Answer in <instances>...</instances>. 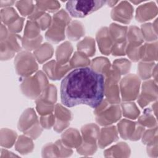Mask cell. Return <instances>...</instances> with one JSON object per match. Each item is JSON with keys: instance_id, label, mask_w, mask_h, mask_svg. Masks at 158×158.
<instances>
[{"instance_id": "19", "label": "cell", "mask_w": 158, "mask_h": 158, "mask_svg": "<svg viewBox=\"0 0 158 158\" xmlns=\"http://www.w3.org/2000/svg\"><path fill=\"white\" fill-rule=\"evenodd\" d=\"M61 141L69 148L78 147L82 142L78 131L74 128H70L66 130L62 135Z\"/></svg>"}, {"instance_id": "10", "label": "cell", "mask_w": 158, "mask_h": 158, "mask_svg": "<svg viewBox=\"0 0 158 158\" xmlns=\"http://www.w3.org/2000/svg\"><path fill=\"white\" fill-rule=\"evenodd\" d=\"M157 98V84L154 80L144 81L142 85V91L138 97V102L141 107H144Z\"/></svg>"}, {"instance_id": "37", "label": "cell", "mask_w": 158, "mask_h": 158, "mask_svg": "<svg viewBox=\"0 0 158 158\" xmlns=\"http://www.w3.org/2000/svg\"><path fill=\"white\" fill-rule=\"evenodd\" d=\"M15 6L23 16H27L33 12L35 5L32 1H19L15 2Z\"/></svg>"}, {"instance_id": "6", "label": "cell", "mask_w": 158, "mask_h": 158, "mask_svg": "<svg viewBox=\"0 0 158 158\" xmlns=\"http://www.w3.org/2000/svg\"><path fill=\"white\" fill-rule=\"evenodd\" d=\"M140 83L139 78L134 74H129L122 79L120 88L123 101H133L138 97Z\"/></svg>"}, {"instance_id": "47", "label": "cell", "mask_w": 158, "mask_h": 158, "mask_svg": "<svg viewBox=\"0 0 158 158\" xmlns=\"http://www.w3.org/2000/svg\"><path fill=\"white\" fill-rule=\"evenodd\" d=\"M35 22L37 23L41 30H44L47 28H49L50 27L52 20L51 16L48 14L44 13Z\"/></svg>"}, {"instance_id": "51", "label": "cell", "mask_w": 158, "mask_h": 158, "mask_svg": "<svg viewBox=\"0 0 158 158\" xmlns=\"http://www.w3.org/2000/svg\"><path fill=\"white\" fill-rule=\"evenodd\" d=\"M16 2L14 1H3L1 0L0 1V4H1V7H9V6H12L14 4H15Z\"/></svg>"}, {"instance_id": "27", "label": "cell", "mask_w": 158, "mask_h": 158, "mask_svg": "<svg viewBox=\"0 0 158 158\" xmlns=\"http://www.w3.org/2000/svg\"><path fill=\"white\" fill-rule=\"evenodd\" d=\"M37 99L54 104L57 100V91L56 86L52 84L48 85Z\"/></svg>"}, {"instance_id": "16", "label": "cell", "mask_w": 158, "mask_h": 158, "mask_svg": "<svg viewBox=\"0 0 158 158\" xmlns=\"http://www.w3.org/2000/svg\"><path fill=\"white\" fill-rule=\"evenodd\" d=\"M98 144L101 148H103L118 139V133L115 126L106 127L101 129L99 135Z\"/></svg>"}, {"instance_id": "44", "label": "cell", "mask_w": 158, "mask_h": 158, "mask_svg": "<svg viewBox=\"0 0 158 158\" xmlns=\"http://www.w3.org/2000/svg\"><path fill=\"white\" fill-rule=\"evenodd\" d=\"M142 141L144 144L148 145H151L157 143V127L152 129H149L147 130L145 133H143Z\"/></svg>"}, {"instance_id": "9", "label": "cell", "mask_w": 158, "mask_h": 158, "mask_svg": "<svg viewBox=\"0 0 158 158\" xmlns=\"http://www.w3.org/2000/svg\"><path fill=\"white\" fill-rule=\"evenodd\" d=\"M133 7L130 2L121 1L111 11V17L113 20L123 23H129L133 18Z\"/></svg>"}, {"instance_id": "17", "label": "cell", "mask_w": 158, "mask_h": 158, "mask_svg": "<svg viewBox=\"0 0 158 158\" xmlns=\"http://www.w3.org/2000/svg\"><path fill=\"white\" fill-rule=\"evenodd\" d=\"M139 123L126 119L122 120L117 125L118 131L123 139L133 140Z\"/></svg>"}, {"instance_id": "4", "label": "cell", "mask_w": 158, "mask_h": 158, "mask_svg": "<svg viewBox=\"0 0 158 158\" xmlns=\"http://www.w3.org/2000/svg\"><path fill=\"white\" fill-rule=\"evenodd\" d=\"M106 3V1H69L65 7L72 17L83 18L99 10Z\"/></svg>"}, {"instance_id": "43", "label": "cell", "mask_w": 158, "mask_h": 158, "mask_svg": "<svg viewBox=\"0 0 158 158\" xmlns=\"http://www.w3.org/2000/svg\"><path fill=\"white\" fill-rule=\"evenodd\" d=\"M36 110L40 115H45L49 114H51L54 110V104H50L43 101L36 99Z\"/></svg>"}, {"instance_id": "14", "label": "cell", "mask_w": 158, "mask_h": 158, "mask_svg": "<svg viewBox=\"0 0 158 158\" xmlns=\"http://www.w3.org/2000/svg\"><path fill=\"white\" fill-rule=\"evenodd\" d=\"M157 14V7L154 2H149L139 6L136 11L135 19L139 22L153 19Z\"/></svg>"}, {"instance_id": "20", "label": "cell", "mask_w": 158, "mask_h": 158, "mask_svg": "<svg viewBox=\"0 0 158 158\" xmlns=\"http://www.w3.org/2000/svg\"><path fill=\"white\" fill-rule=\"evenodd\" d=\"M73 51L72 44L65 41L59 46L56 49V57L57 63L60 65H65L69 61L70 56Z\"/></svg>"}, {"instance_id": "50", "label": "cell", "mask_w": 158, "mask_h": 158, "mask_svg": "<svg viewBox=\"0 0 158 158\" xmlns=\"http://www.w3.org/2000/svg\"><path fill=\"white\" fill-rule=\"evenodd\" d=\"M7 30L4 24H1V41L4 40L7 37Z\"/></svg>"}, {"instance_id": "25", "label": "cell", "mask_w": 158, "mask_h": 158, "mask_svg": "<svg viewBox=\"0 0 158 158\" xmlns=\"http://www.w3.org/2000/svg\"><path fill=\"white\" fill-rule=\"evenodd\" d=\"M78 51L83 53L87 57H92L96 51L95 42L93 38L86 37L77 44Z\"/></svg>"}, {"instance_id": "3", "label": "cell", "mask_w": 158, "mask_h": 158, "mask_svg": "<svg viewBox=\"0 0 158 158\" xmlns=\"http://www.w3.org/2000/svg\"><path fill=\"white\" fill-rule=\"evenodd\" d=\"M48 85V81L44 73L39 71L32 77L24 78L20 88L24 95L31 99L38 98Z\"/></svg>"}, {"instance_id": "39", "label": "cell", "mask_w": 158, "mask_h": 158, "mask_svg": "<svg viewBox=\"0 0 158 158\" xmlns=\"http://www.w3.org/2000/svg\"><path fill=\"white\" fill-rule=\"evenodd\" d=\"M112 67L117 70L120 75H125L130 71L131 63L127 59H116L113 62Z\"/></svg>"}, {"instance_id": "8", "label": "cell", "mask_w": 158, "mask_h": 158, "mask_svg": "<svg viewBox=\"0 0 158 158\" xmlns=\"http://www.w3.org/2000/svg\"><path fill=\"white\" fill-rule=\"evenodd\" d=\"M121 109L117 104H110L99 114L96 115V120L101 125H110L121 117Z\"/></svg>"}, {"instance_id": "49", "label": "cell", "mask_w": 158, "mask_h": 158, "mask_svg": "<svg viewBox=\"0 0 158 158\" xmlns=\"http://www.w3.org/2000/svg\"><path fill=\"white\" fill-rule=\"evenodd\" d=\"M23 21H24L23 18L19 17V18L17 20H16L14 22L9 25L8 28L10 32H11L12 33L20 32L22 29Z\"/></svg>"}, {"instance_id": "53", "label": "cell", "mask_w": 158, "mask_h": 158, "mask_svg": "<svg viewBox=\"0 0 158 158\" xmlns=\"http://www.w3.org/2000/svg\"><path fill=\"white\" fill-rule=\"evenodd\" d=\"M131 2H132V3H133V4H139V3H141V2H143V1H130Z\"/></svg>"}, {"instance_id": "46", "label": "cell", "mask_w": 158, "mask_h": 158, "mask_svg": "<svg viewBox=\"0 0 158 158\" xmlns=\"http://www.w3.org/2000/svg\"><path fill=\"white\" fill-rule=\"evenodd\" d=\"M42 131L43 129L38 120L33 126H31L28 130H25L23 133L33 139H36L41 135Z\"/></svg>"}, {"instance_id": "29", "label": "cell", "mask_w": 158, "mask_h": 158, "mask_svg": "<svg viewBox=\"0 0 158 158\" xmlns=\"http://www.w3.org/2000/svg\"><path fill=\"white\" fill-rule=\"evenodd\" d=\"M17 138V134L15 131L7 129L1 130V144L6 148L11 147Z\"/></svg>"}, {"instance_id": "38", "label": "cell", "mask_w": 158, "mask_h": 158, "mask_svg": "<svg viewBox=\"0 0 158 158\" xmlns=\"http://www.w3.org/2000/svg\"><path fill=\"white\" fill-rule=\"evenodd\" d=\"M41 10L54 12L60 8V3L57 1H38L35 4Z\"/></svg>"}, {"instance_id": "28", "label": "cell", "mask_w": 158, "mask_h": 158, "mask_svg": "<svg viewBox=\"0 0 158 158\" xmlns=\"http://www.w3.org/2000/svg\"><path fill=\"white\" fill-rule=\"evenodd\" d=\"M69 64L72 69L85 67L90 64V60L85 54L77 51L74 53L72 58L70 60Z\"/></svg>"}, {"instance_id": "11", "label": "cell", "mask_w": 158, "mask_h": 158, "mask_svg": "<svg viewBox=\"0 0 158 158\" xmlns=\"http://www.w3.org/2000/svg\"><path fill=\"white\" fill-rule=\"evenodd\" d=\"M55 123L54 130L60 133L65 129L70 124L72 116L70 110L64 107L61 104H57L54 107Z\"/></svg>"}, {"instance_id": "32", "label": "cell", "mask_w": 158, "mask_h": 158, "mask_svg": "<svg viewBox=\"0 0 158 158\" xmlns=\"http://www.w3.org/2000/svg\"><path fill=\"white\" fill-rule=\"evenodd\" d=\"M123 115L125 117L136 119L139 115V110L134 102H123L121 105Z\"/></svg>"}, {"instance_id": "26", "label": "cell", "mask_w": 158, "mask_h": 158, "mask_svg": "<svg viewBox=\"0 0 158 158\" xmlns=\"http://www.w3.org/2000/svg\"><path fill=\"white\" fill-rule=\"evenodd\" d=\"M91 68L98 73L104 75L111 68L109 60L105 57H99L94 59L91 63Z\"/></svg>"}, {"instance_id": "34", "label": "cell", "mask_w": 158, "mask_h": 158, "mask_svg": "<svg viewBox=\"0 0 158 158\" xmlns=\"http://www.w3.org/2000/svg\"><path fill=\"white\" fill-rule=\"evenodd\" d=\"M156 65L154 62H141L138 66V72L140 78L143 80L149 78L152 76V70Z\"/></svg>"}, {"instance_id": "1", "label": "cell", "mask_w": 158, "mask_h": 158, "mask_svg": "<svg viewBox=\"0 0 158 158\" xmlns=\"http://www.w3.org/2000/svg\"><path fill=\"white\" fill-rule=\"evenodd\" d=\"M104 75L91 67L77 68L61 81V102L69 107L85 104L95 109L104 99Z\"/></svg>"}, {"instance_id": "24", "label": "cell", "mask_w": 158, "mask_h": 158, "mask_svg": "<svg viewBox=\"0 0 158 158\" xmlns=\"http://www.w3.org/2000/svg\"><path fill=\"white\" fill-rule=\"evenodd\" d=\"M53 51L52 45L46 43L41 44L34 51V56L36 60L42 64L52 56Z\"/></svg>"}, {"instance_id": "13", "label": "cell", "mask_w": 158, "mask_h": 158, "mask_svg": "<svg viewBox=\"0 0 158 158\" xmlns=\"http://www.w3.org/2000/svg\"><path fill=\"white\" fill-rule=\"evenodd\" d=\"M96 40L100 51L105 55H109L111 52L113 41L110 37L109 28L102 27L96 33Z\"/></svg>"}, {"instance_id": "5", "label": "cell", "mask_w": 158, "mask_h": 158, "mask_svg": "<svg viewBox=\"0 0 158 158\" xmlns=\"http://www.w3.org/2000/svg\"><path fill=\"white\" fill-rule=\"evenodd\" d=\"M14 64L17 73L25 77L30 76L38 70L35 56L28 51L19 53L15 59Z\"/></svg>"}, {"instance_id": "52", "label": "cell", "mask_w": 158, "mask_h": 158, "mask_svg": "<svg viewBox=\"0 0 158 158\" xmlns=\"http://www.w3.org/2000/svg\"><path fill=\"white\" fill-rule=\"evenodd\" d=\"M118 1H106V3L109 7H114L117 3H118Z\"/></svg>"}, {"instance_id": "41", "label": "cell", "mask_w": 158, "mask_h": 158, "mask_svg": "<svg viewBox=\"0 0 158 158\" xmlns=\"http://www.w3.org/2000/svg\"><path fill=\"white\" fill-rule=\"evenodd\" d=\"M141 33L144 39L148 41L157 40V32L154 30L152 25L150 23L143 24L141 25Z\"/></svg>"}, {"instance_id": "30", "label": "cell", "mask_w": 158, "mask_h": 158, "mask_svg": "<svg viewBox=\"0 0 158 158\" xmlns=\"http://www.w3.org/2000/svg\"><path fill=\"white\" fill-rule=\"evenodd\" d=\"M154 112L150 108L144 110L143 114L139 118L138 123L142 126L154 128L157 126V121L153 115Z\"/></svg>"}, {"instance_id": "31", "label": "cell", "mask_w": 158, "mask_h": 158, "mask_svg": "<svg viewBox=\"0 0 158 158\" xmlns=\"http://www.w3.org/2000/svg\"><path fill=\"white\" fill-rule=\"evenodd\" d=\"M33 148L32 140L28 137L23 135L20 136L15 145V149L22 154L31 152Z\"/></svg>"}, {"instance_id": "23", "label": "cell", "mask_w": 158, "mask_h": 158, "mask_svg": "<svg viewBox=\"0 0 158 158\" xmlns=\"http://www.w3.org/2000/svg\"><path fill=\"white\" fill-rule=\"evenodd\" d=\"M109 31L113 43L126 40L127 32V27L119 25L116 23H111L109 28Z\"/></svg>"}, {"instance_id": "35", "label": "cell", "mask_w": 158, "mask_h": 158, "mask_svg": "<svg viewBox=\"0 0 158 158\" xmlns=\"http://www.w3.org/2000/svg\"><path fill=\"white\" fill-rule=\"evenodd\" d=\"M127 36L129 43L142 44L144 41L141 31L136 26L130 27Z\"/></svg>"}, {"instance_id": "40", "label": "cell", "mask_w": 158, "mask_h": 158, "mask_svg": "<svg viewBox=\"0 0 158 158\" xmlns=\"http://www.w3.org/2000/svg\"><path fill=\"white\" fill-rule=\"evenodd\" d=\"M141 44L136 43H128L126 47V52L130 59L133 62H137L140 59V48Z\"/></svg>"}, {"instance_id": "18", "label": "cell", "mask_w": 158, "mask_h": 158, "mask_svg": "<svg viewBox=\"0 0 158 158\" xmlns=\"http://www.w3.org/2000/svg\"><path fill=\"white\" fill-rule=\"evenodd\" d=\"M38 121L35 112L32 108L26 109L20 117L18 123V129L24 132Z\"/></svg>"}, {"instance_id": "33", "label": "cell", "mask_w": 158, "mask_h": 158, "mask_svg": "<svg viewBox=\"0 0 158 158\" xmlns=\"http://www.w3.org/2000/svg\"><path fill=\"white\" fill-rule=\"evenodd\" d=\"M19 18L17 12L12 7H6L1 10V22L6 25H10Z\"/></svg>"}, {"instance_id": "48", "label": "cell", "mask_w": 158, "mask_h": 158, "mask_svg": "<svg viewBox=\"0 0 158 158\" xmlns=\"http://www.w3.org/2000/svg\"><path fill=\"white\" fill-rule=\"evenodd\" d=\"M55 116L51 113L42 116L40 118V123L43 128L49 129L55 123Z\"/></svg>"}, {"instance_id": "12", "label": "cell", "mask_w": 158, "mask_h": 158, "mask_svg": "<svg viewBox=\"0 0 158 158\" xmlns=\"http://www.w3.org/2000/svg\"><path fill=\"white\" fill-rule=\"evenodd\" d=\"M47 76L52 80H60L72 69L70 64L60 65L55 60H51L44 65L43 67Z\"/></svg>"}, {"instance_id": "45", "label": "cell", "mask_w": 158, "mask_h": 158, "mask_svg": "<svg viewBox=\"0 0 158 158\" xmlns=\"http://www.w3.org/2000/svg\"><path fill=\"white\" fill-rule=\"evenodd\" d=\"M127 40L114 43L111 50L113 56H124L126 53Z\"/></svg>"}, {"instance_id": "36", "label": "cell", "mask_w": 158, "mask_h": 158, "mask_svg": "<svg viewBox=\"0 0 158 158\" xmlns=\"http://www.w3.org/2000/svg\"><path fill=\"white\" fill-rule=\"evenodd\" d=\"M40 28L37 23L31 20L27 21L24 31V37L32 39L39 36L40 35Z\"/></svg>"}, {"instance_id": "21", "label": "cell", "mask_w": 158, "mask_h": 158, "mask_svg": "<svg viewBox=\"0 0 158 158\" xmlns=\"http://www.w3.org/2000/svg\"><path fill=\"white\" fill-rule=\"evenodd\" d=\"M157 42L145 44L140 48V59L144 62H152L157 59Z\"/></svg>"}, {"instance_id": "42", "label": "cell", "mask_w": 158, "mask_h": 158, "mask_svg": "<svg viewBox=\"0 0 158 158\" xmlns=\"http://www.w3.org/2000/svg\"><path fill=\"white\" fill-rule=\"evenodd\" d=\"M42 40L43 38L41 35L32 39L23 37L22 39V46L27 51L36 49L40 46V45L42 41Z\"/></svg>"}, {"instance_id": "22", "label": "cell", "mask_w": 158, "mask_h": 158, "mask_svg": "<svg viewBox=\"0 0 158 158\" xmlns=\"http://www.w3.org/2000/svg\"><path fill=\"white\" fill-rule=\"evenodd\" d=\"M85 34L83 24L77 20L70 22L67 29V35L69 39L72 41L79 40Z\"/></svg>"}, {"instance_id": "15", "label": "cell", "mask_w": 158, "mask_h": 158, "mask_svg": "<svg viewBox=\"0 0 158 158\" xmlns=\"http://www.w3.org/2000/svg\"><path fill=\"white\" fill-rule=\"evenodd\" d=\"M81 131L83 138L81 143L96 145V140L99 135V128L97 125L94 123L86 124L82 127Z\"/></svg>"}, {"instance_id": "2", "label": "cell", "mask_w": 158, "mask_h": 158, "mask_svg": "<svg viewBox=\"0 0 158 158\" xmlns=\"http://www.w3.org/2000/svg\"><path fill=\"white\" fill-rule=\"evenodd\" d=\"M71 20L68 13L64 9L56 12L52 20L51 24L46 32V38L52 42L59 43L65 38V28L69 25Z\"/></svg>"}, {"instance_id": "7", "label": "cell", "mask_w": 158, "mask_h": 158, "mask_svg": "<svg viewBox=\"0 0 158 158\" xmlns=\"http://www.w3.org/2000/svg\"><path fill=\"white\" fill-rule=\"evenodd\" d=\"M22 39L17 35L9 34L7 38L1 41V59H11L16 52L21 50Z\"/></svg>"}]
</instances>
